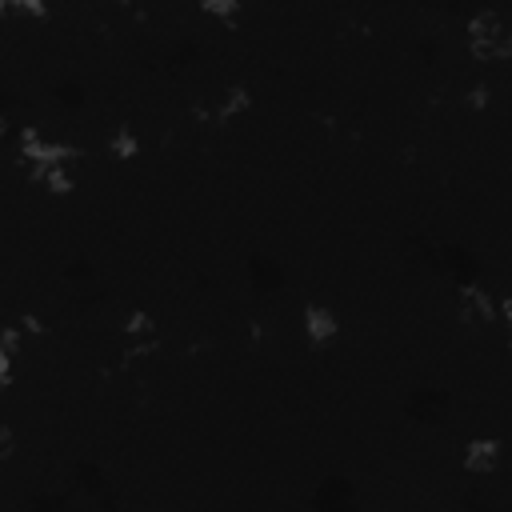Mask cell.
Instances as JSON below:
<instances>
[{
  "label": "cell",
  "instance_id": "3",
  "mask_svg": "<svg viewBox=\"0 0 512 512\" xmlns=\"http://www.w3.org/2000/svg\"><path fill=\"white\" fill-rule=\"evenodd\" d=\"M300 340L312 352H328L344 340V316L328 300H308L300 308Z\"/></svg>",
  "mask_w": 512,
  "mask_h": 512
},
{
  "label": "cell",
  "instance_id": "2",
  "mask_svg": "<svg viewBox=\"0 0 512 512\" xmlns=\"http://www.w3.org/2000/svg\"><path fill=\"white\" fill-rule=\"evenodd\" d=\"M504 468H508V440L500 432H476L456 452V472L460 476L488 480V476H504Z\"/></svg>",
  "mask_w": 512,
  "mask_h": 512
},
{
  "label": "cell",
  "instance_id": "1",
  "mask_svg": "<svg viewBox=\"0 0 512 512\" xmlns=\"http://www.w3.org/2000/svg\"><path fill=\"white\" fill-rule=\"evenodd\" d=\"M452 320L468 332H500V308H496V296L488 284L480 280H460L452 288Z\"/></svg>",
  "mask_w": 512,
  "mask_h": 512
},
{
  "label": "cell",
  "instance_id": "5",
  "mask_svg": "<svg viewBox=\"0 0 512 512\" xmlns=\"http://www.w3.org/2000/svg\"><path fill=\"white\" fill-rule=\"evenodd\" d=\"M0 8L8 16H24V20H44L48 16V0H0Z\"/></svg>",
  "mask_w": 512,
  "mask_h": 512
},
{
  "label": "cell",
  "instance_id": "4",
  "mask_svg": "<svg viewBox=\"0 0 512 512\" xmlns=\"http://www.w3.org/2000/svg\"><path fill=\"white\" fill-rule=\"evenodd\" d=\"M248 0H196V16L212 20V24H236L244 16Z\"/></svg>",
  "mask_w": 512,
  "mask_h": 512
},
{
  "label": "cell",
  "instance_id": "6",
  "mask_svg": "<svg viewBox=\"0 0 512 512\" xmlns=\"http://www.w3.org/2000/svg\"><path fill=\"white\" fill-rule=\"evenodd\" d=\"M496 308H500V340H504V352L512 356V288L496 296Z\"/></svg>",
  "mask_w": 512,
  "mask_h": 512
}]
</instances>
